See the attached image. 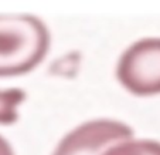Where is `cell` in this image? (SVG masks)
<instances>
[{
  "label": "cell",
  "instance_id": "obj_1",
  "mask_svg": "<svg viewBox=\"0 0 160 155\" xmlns=\"http://www.w3.org/2000/svg\"><path fill=\"white\" fill-rule=\"evenodd\" d=\"M50 31L36 16L0 14V77L23 76L44 60Z\"/></svg>",
  "mask_w": 160,
  "mask_h": 155
},
{
  "label": "cell",
  "instance_id": "obj_2",
  "mask_svg": "<svg viewBox=\"0 0 160 155\" xmlns=\"http://www.w3.org/2000/svg\"><path fill=\"white\" fill-rule=\"evenodd\" d=\"M116 78L130 94L152 97L160 94V39L149 37L133 43L122 53Z\"/></svg>",
  "mask_w": 160,
  "mask_h": 155
},
{
  "label": "cell",
  "instance_id": "obj_3",
  "mask_svg": "<svg viewBox=\"0 0 160 155\" xmlns=\"http://www.w3.org/2000/svg\"><path fill=\"white\" fill-rule=\"evenodd\" d=\"M130 138L133 130L128 124L108 118L92 120L68 132L52 155H105L112 147Z\"/></svg>",
  "mask_w": 160,
  "mask_h": 155
},
{
  "label": "cell",
  "instance_id": "obj_4",
  "mask_svg": "<svg viewBox=\"0 0 160 155\" xmlns=\"http://www.w3.org/2000/svg\"><path fill=\"white\" fill-rule=\"evenodd\" d=\"M24 100L26 93L20 88L0 90V124H14L18 120V107Z\"/></svg>",
  "mask_w": 160,
  "mask_h": 155
},
{
  "label": "cell",
  "instance_id": "obj_5",
  "mask_svg": "<svg viewBox=\"0 0 160 155\" xmlns=\"http://www.w3.org/2000/svg\"><path fill=\"white\" fill-rule=\"evenodd\" d=\"M105 155H160V142L153 140H135L112 147Z\"/></svg>",
  "mask_w": 160,
  "mask_h": 155
},
{
  "label": "cell",
  "instance_id": "obj_6",
  "mask_svg": "<svg viewBox=\"0 0 160 155\" xmlns=\"http://www.w3.org/2000/svg\"><path fill=\"white\" fill-rule=\"evenodd\" d=\"M0 155H14L13 147L10 145V142L0 135Z\"/></svg>",
  "mask_w": 160,
  "mask_h": 155
}]
</instances>
